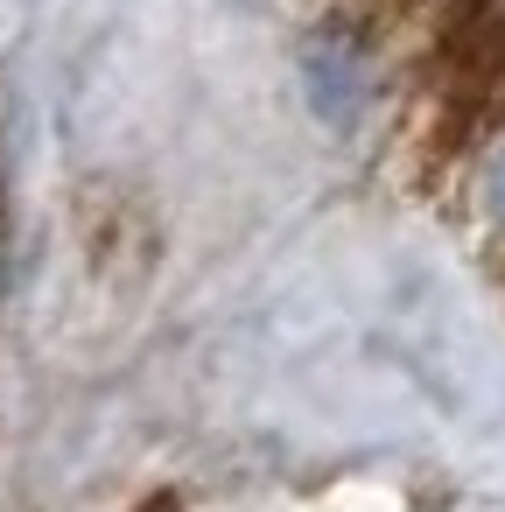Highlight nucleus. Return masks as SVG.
<instances>
[{
	"label": "nucleus",
	"mask_w": 505,
	"mask_h": 512,
	"mask_svg": "<svg viewBox=\"0 0 505 512\" xmlns=\"http://www.w3.org/2000/svg\"><path fill=\"white\" fill-rule=\"evenodd\" d=\"M302 78H309V99H316V113L330 120V127H351L358 120V106H365V64H358V50L351 43H309L302 50Z\"/></svg>",
	"instance_id": "obj_1"
},
{
	"label": "nucleus",
	"mask_w": 505,
	"mask_h": 512,
	"mask_svg": "<svg viewBox=\"0 0 505 512\" xmlns=\"http://www.w3.org/2000/svg\"><path fill=\"white\" fill-rule=\"evenodd\" d=\"M484 204H491V218L505 225V148H498V162H491V176H484Z\"/></svg>",
	"instance_id": "obj_2"
}]
</instances>
